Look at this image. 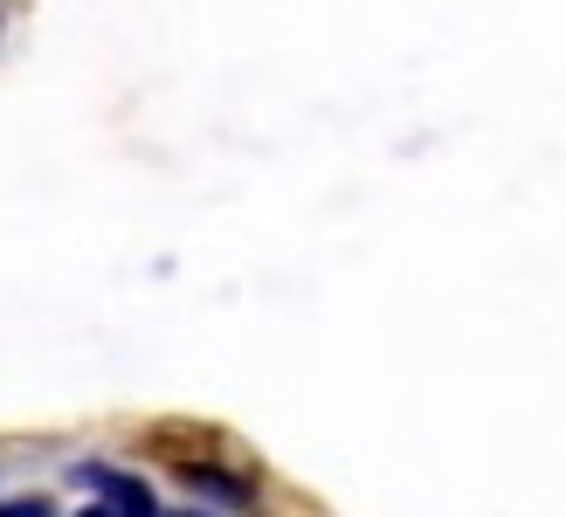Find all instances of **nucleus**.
<instances>
[{
  "mask_svg": "<svg viewBox=\"0 0 566 517\" xmlns=\"http://www.w3.org/2000/svg\"><path fill=\"white\" fill-rule=\"evenodd\" d=\"M76 483H83V490H97V504H104V510H118V517H159L153 490H146V483H138V476H125V469L83 463V469H76Z\"/></svg>",
  "mask_w": 566,
  "mask_h": 517,
  "instance_id": "nucleus-1",
  "label": "nucleus"
},
{
  "mask_svg": "<svg viewBox=\"0 0 566 517\" xmlns=\"http://www.w3.org/2000/svg\"><path fill=\"white\" fill-rule=\"evenodd\" d=\"M0 517H55V510H49V497H8Z\"/></svg>",
  "mask_w": 566,
  "mask_h": 517,
  "instance_id": "nucleus-3",
  "label": "nucleus"
},
{
  "mask_svg": "<svg viewBox=\"0 0 566 517\" xmlns=\"http://www.w3.org/2000/svg\"><path fill=\"white\" fill-rule=\"evenodd\" d=\"M174 517H193V510H174Z\"/></svg>",
  "mask_w": 566,
  "mask_h": 517,
  "instance_id": "nucleus-4",
  "label": "nucleus"
},
{
  "mask_svg": "<svg viewBox=\"0 0 566 517\" xmlns=\"http://www.w3.org/2000/svg\"><path fill=\"white\" fill-rule=\"evenodd\" d=\"M187 483H193V490H208V497H221V504H256V490H242V483L221 476V469H187Z\"/></svg>",
  "mask_w": 566,
  "mask_h": 517,
  "instance_id": "nucleus-2",
  "label": "nucleus"
}]
</instances>
